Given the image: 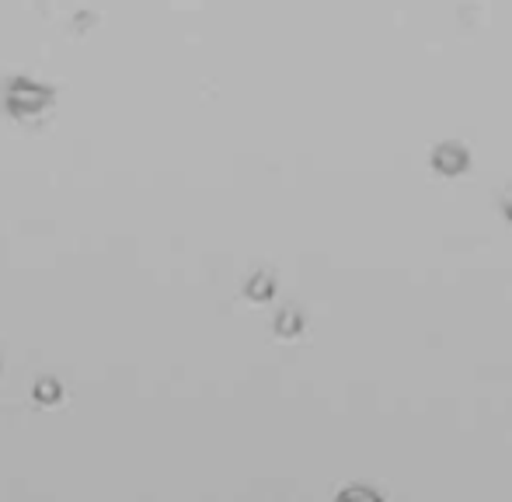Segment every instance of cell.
Listing matches in <instances>:
<instances>
[{
    "instance_id": "1",
    "label": "cell",
    "mask_w": 512,
    "mask_h": 502,
    "mask_svg": "<svg viewBox=\"0 0 512 502\" xmlns=\"http://www.w3.org/2000/svg\"><path fill=\"white\" fill-rule=\"evenodd\" d=\"M338 502H377V499H373L370 492H345Z\"/></svg>"
}]
</instances>
